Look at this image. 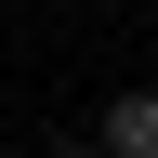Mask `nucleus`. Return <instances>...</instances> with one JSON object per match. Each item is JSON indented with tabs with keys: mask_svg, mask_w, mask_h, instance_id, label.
<instances>
[{
	"mask_svg": "<svg viewBox=\"0 0 158 158\" xmlns=\"http://www.w3.org/2000/svg\"><path fill=\"white\" fill-rule=\"evenodd\" d=\"M92 158H158V92H118L106 132H92Z\"/></svg>",
	"mask_w": 158,
	"mask_h": 158,
	"instance_id": "f257e3e1",
	"label": "nucleus"
}]
</instances>
